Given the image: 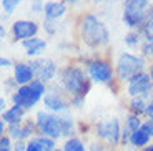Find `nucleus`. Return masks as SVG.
<instances>
[{
    "label": "nucleus",
    "mask_w": 153,
    "mask_h": 151,
    "mask_svg": "<svg viewBox=\"0 0 153 151\" xmlns=\"http://www.w3.org/2000/svg\"><path fill=\"white\" fill-rule=\"evenodd\" d=\"M42 106H43V110H47L50 113H55V115H63V113L72 111L70 96L62 90L57 81L48 87V91H47V95L43 96Z\"/></svg>",
    "instance_id": "9"
},
{
    "label": "nucleus",
    "mask_w": 153,
    "mask_h": 151,
    "mask_svg": "<svg viewBox=\"0 0 153 151\" xmlns=\"http://www.w3.org/2000/svg\"><path fill=\"white\" fill-rule=\"evenodd\" d=\"M57 148V141L42 135H35L27 141V151H55Z\"/></svg>",
    "instance_id": "17"
},
{
    "label": "nucleus",
    "mask_w": 153,
    "mask_h": 151,
    "mask_svg": "<svg viewBox=\"0 0 153 151\" xmlns=\"http://www.w3.org/2000/svg\"><path fill=\"white\" fill-rule=\"evenodd\" d=\"M25 120H27V110L19 105H13V103H10V106L2 113V121H5L7 126L19 125V123H23Z\"/></svg>",
    "instance_id": "16"
},
{
    "label": "nucleus",
    "mask_w": 153,
    "mask_h": 151,
    "mask_svg": "<svg viewBox=\"0 0 153 151\" xmlns=\"http://www.w3.org/2000/svg\"><path fill=\"white\" fill-rule=\"evenodd\" d=\"M85 101H87V96H72L70 98L72 110H82L85 106Z\"/></svg>",
    "instance_id": "28"
},
{
    "label": "nucleus",
    "mask_w": 153,
    "mask_h": 151,
    "mask_svg": "<svg viewBox=\"0 0 153 151\" xmlns=\"http://www.w3.org/2000/svg\"><path fill=\"white\" fill-rule=\"evenodd\" d=\"M32 67L35 70V78L47 83L50 87L52 83H55L58 78V73H60V67L58 61L52 57H42L37 58V60H30Z\"/></svg>",
    "instance_id": "12"
},
{
    "label": "nucleus",
    "mask_w": 153,
    "mask_h": 151,
    "mask_svg": "<svg viewBox=\"0 0 153 151\" xmlns=\"http://www.w3.org/2000/svg\"><path fill=\"white\" fill-rule=\"evenodd\" d=\"M35 125H37L38 135L52 138V140L58 141V140H65L63 136V126H62V115H55L50 113L47 110H37L35 111Z\"/></svg>",
    "instance_id": "7"
},
{
    "label": "nucleus",
    "mask_w": 153,
    "mask_h": 151,
    "mask_svg": "<svg viewBox=\"0 0 153 151\" xmlns=\"http://www.w3.org/2000/svg\"><path fill=\"white\" fill-rule=\"evenodd\" d=\"M152 101H153V95H152Z\"/></svg>",
    "instance_id": "44"
},
{
    "label": "nucleus",
    "mask_w": 153,
    "mask_h": 151,
    "mask_svg": "<svg viewBox=\"0 0 153 151\" xmlns=\"http://www.w3.org/2000/svg\"><path fill=\"white\" fill-rule=\"evenodd\" d=\"M146 120H150V121H152V123H153V113H152V115H150V116H148V118H146Z\"/></svg>",
    "instance_id": "39"
},
{
    "label": "nucleus",
    "mask_w": 153,
    "mask_h": 151,
    "mask_svg": "<svg viewBox=\"0 0 153 151\" xmlns=\"http://www.w3.org/2000/svg\"><path fill=\"white\" fill-rule=\"evenodd\" d=\"M152 2H153V0H152Z\"/></svg>",
    "instance_id": "45"
},
{
    "label": "nucleus",
    "mask_w": 153,
    "mask_h": 151,
    "mask_svg": "<svg viewBox=\"0 0 153 151\" xmlns=\"http://www.w3.org/2000/svg\"><path fill=\"white\" fill-rule=\"evenodd\" d=\"M78 61L85 67L88 78L93 85H102V87L115 88V90L122 88L117 81L113 60H110L108 57H105L102 53H88Z\"/></svg>",
    "instance_id": "3"
},
{
    "label": "nucleus",
    "mask_w": 153,
    "mask_h": 151,
    "mask_svg": "<svg viewBox=\"0 0 153 151\" xmlns=\"http://www.w3.org/2000/svg\"><path fill=\"white\" fill-rule=\"evenodd\" d=\"M42 30V25L38 20H35L33 17H23V19H15L13 22L10 23L8 27V35L13 42L17 43H23L30 40V38H35L38 37Z\"/></svg>",
    "instance_id": "8"
},
{
    "label": "nucleus",
    "mask_w": 153,
    "mask_h": 151,
    "mask_svg": "<svg viewBox=\"0 0 153 151\" xmlns=\"http://www.w3.org/2000/svg\"><path fill=\"white\" fill-rule=\"evenodd\" d=\"M47 0H28V13L32 17H43Z\"/></svg>",
    "instance_id": "25"
},
{
    "label": "nucleus",
    "mask_w": 153,
    "mask_h": 151,
    "mask_svg": "<svg viewBox=\"0 0 153 151\" xmlns=\"http://www.w3.org/2000/svg\"><path fill=\"white\" fill-rule=\"evenodd\" d=\"M145 27L152 32V35H153V7H152V10H150V15H148V20H146V25Z\"/></svg>",
    "instance_id": "34"
},
{
    "label": "nucleus",
    "mask_w": 153,
    "mask_h": 151,
    "mask_svg": "<svg viewBox=\"0 0 153 151\" xmlns=\"http://www.w3.org/2000/svg\"><path fill=\"white\" fill-rule=\"evenodd\" d=\"M76 38L83 48L90 50V53H100V50H105L110 45L111 33L100 13L83 10L76 19Z\"/></svg>",
    "instance_id": "1"
},
{
    "label": "nucleus",
    "mask_w": 153,
    "mask_h": 151,
    "mask_svg": "<svg viewBox=\"0 0 153 151\" xmlns=\"http://www.w3.org/2000/svg\"><path fill=\"white\" fill-rule=\"evenodd\" d=\"M122 91L128 96V98H138V96H143V98H150L152 100L153 95V81L150 78L148 72H140L137 75H133L125 85L122 87Z\"/></svg>",
    "instance_id": "11"
},
{
    "label": "nucleus",
    "mask_w": 153,
    "mask_h": 151,
    "mask_svg": "<svg viewBox=\"0 0 153 151\" xmlns=\"http://www.w3.org/2000/svg\"><path fill=\"white\" fill-rule=\"evenodd\" d=\"M122 131H123V125L120 118L111 116L108 120H102L98 121L93 128L97 140L105 141V143L111 144V146H118L122 141Z\"/></svg>",
    "instance_id": "10"
},
{
    "label": "nucleus",
    "mask_w": 153,
    "mask_h": 151,
    "mask_svg": "<svg viewBox=\"0 0 153 151\" xmlns=\"http://www.w3.org/2000/svg\"><path fill=\"white\" fill-rule=\"evenodd\" d=\"M87 146H88V151H105V144H103V141H100V140L90 141Z\"/></svg>",
    "instance_id": "30"
},
{
    "label": "nucleus",
    "mask_w": 153,
    "mask_h": 151,
    "mask_svg": "<svg viewBox=\"0 0 153 151\" xmlns=\"http://www.w3.org/2000/svg\"><path fill=\"white\" fill-rule=\"evenodd\" d=\"M62 148H63V151H88V146L80 136H72V138L63 140Z\"/></svg>",
    "instance_id": "21"
},
{
    "label": "nucleus",
    "mask_w": 153,
    "mask_h": 151,
    "mask_svg": "<svg viewBox=\"0 0 153 151\" xmlns=\"http://www.w3.org/2000/svg\"><path fill=\"white\" fill-rule=\"evenodd\" d=\"M13 146V140H12L8 135L0 136V150H12Z\"/></svg>",
    "instance_id": "29"
},
{
    "label": "nucleus",
    "mask_w": 153,
    "mask_h": 151,
    "mask_svg": "<svg viewBox=\"0 0 153 151\" xmlns=\"http://www.w3.org/2000/svg\"><path fill=\"white\" fill-rule=\"evenodd\" d=\"M152 136L145 131L143 128L137 130V131H131L130 133V140H128V144L137 150H143V148H148L150 143H152Z\"/></svg>",
    "instance_id": "18"
},
{
    "label": "nucleus",
    "mask_w": 153,
    "mask_h": 151,
    "mask_svg": "<svg viewBox=\"0 0 153 151\" xmlns=\"http://www.w3.org/2000/svg\"><path fill=\"white\" fill-rule=\"evenodd\" d=\"M95 5H103V4H108V2H111V0H92Z\"/></svg>",
    "instance_id": "38"
},
{
    "label": "nucleus",
    "mask_w": 153,
    "mask_h": 151,
    "mask_svg": "<svg viewBox=\"0 0 153 151\" xmlns=\"http://www.w3.org/2000/svg\"><path fill=\"white\" fill-rule=\"evenodd\" d=\"M23 0H0V8H2V19L7 20L10 15L15 13V10L22 5Z\"/></svg>",
    "instance_id": "22"
},
{
    "label": "nucleus",
    "mask_w": 153,
    "mask_h": 151,
    "mask_svg": "<svg viewBox=\"0 0 153 151\" xmlns=\"http://www.w3.org/2000/svg\"><path fill=\"white\" fill-rule=\"evenodd\" d=\"M62 2H65L70 8H75V10H82L88 2H92V0H62ZM83 12V10H82Z\"/></svg>",
    "instance_id": "27"
},
{
    "label": "nucleus",
    "mask_w": 153,
    "mask_h": 151,
    "mask_svg": "<svg viewBox=\"0 0 153 151\" xmlns=\"http://www.w3.org/2000/svg\"><path fill=\"white\" fill-rule=\"evenodd\" d=\"M12 76L17 81L19 87H23V85H28L35 80V70L32 67L30 60H19L15 61L13 68H12Z\"/></svg>",
    "instance_id": "14"
},
{
    "label": "nucleus",
    "mask_w": 153,
    "mask_h": 151,
    "mask_svg": "<svg viewBox=\"0 0 153 151\" xmlns=\"http://www.w3.org/2000/svg\"><path fill=\"white\" fill-rule=\"evenodd\" d=\"M60 23L62 22H53V20L42 19L40 25H42V32L45 33V37H57L60 32Z\"/></svg>",
    "instance_id": "24"
},
{
    "label": "nucleus",
    "mask_w": 153,
    "mask_h": 151,
    "mask_svg": "<svg viewBox=\"0 0 153 151\" xmlns=\"http://www.w3.org/2000/svg\"><path fill=\"white\" fill-rule=\"evenodd\" d=\"M146 72H148L150 78H152V81H153V60H152V61H148V67H146Z\"/></svg>",
    "instance_id": "36"
},
{
    "label": "nucleus",
    "mask_w": 153,
    "mask_h": 151,
    "mask_svg": "<svg viewBox=\"0 0 153 151\" xmlns=\"http://www.w3.org/2000/svg\"><path fill=\"white\" fill-rule=\"evenodd\" d=\"M113 65L115 73H117V81L120 87H123L133 75L145 72L148 61L140 53L131 52V50H123V52L117 53V57L113 58Z\"/></svg>",
    "instance_id": "4"
},
{
    "label": "nucleus",
    "mask_w": 153,
    "mask_h": 151,
    "mask_svg": "<svg viewBox=\"0 0 153 151\" xmlns=\"http://www.w3.org/2000/svg\"><path fill=\"white\" fill-rule=\"evenodd\" d=\"M2 88H4V91H7V93H13V91L19 88V85H17V81L13 80V76H5V80L2 81Z\"/></svg>",
    "instance_id": "26"
},
{
    "label": "nucleus",
    "mask_w": 153,
    "mask_h": 151,
    "mask_svg": "<svg viewBox=\"0 0 153 151\" xmlns=\"http://www.w3.org/2000/svg\"><path fill=\"white\" fill-rule=\"evenodd\" d=\"M47 91H48V85L35 78L32 83L17 88L10 95V101L13 105H19L22 108H25L27 111H30L38 103L43 101V96L47 95Z\"/></svg>",
    "instance_id": "6"
},
{
    "label": "nucleus",
    "mask_w": 153,
    "mask_h": 151,
    "mask_svg": "<svg viewBox=\"0 0 153 151\" xmlns=\"http://www.w3.org/2000/svg\"><path fill=\"white\" fill-rule=\"evenodd\" d=\"M138 151H148V148H143V150H138Z\"/></svg>",
    "instance_id": "41"
},
{
    "label": "nucleus",
    "mask_w": 153,
    "mask_h": 151,
    "mask_svg": "<svg viewBox=\"0 0 153 151\" xmlns=\"http://www.w3.org/2000/svg\"><path fill=\"white\" fill-rule=\"evenodd\" d=\"M0 151H12V150H0Z\"/></svg>",
    "instance_id": "43"
},
{
    "label": "nucleus",
    "mask_w": 153,
    "mask_h": 151,
    "mask_svg": "<svg viewBox=\"0 0 153 151\" xmlns=\"http://www.w3.org/2000/svg\"><path fill=\"white\" fill-rule=\"evenodd\" d=\"M143 121H145V118H143V116H138V115L128 113L125 116V121H123V128H126L128 131H137V130L142 128Z\"/></svg>",
    "instance_id": "23"
},
{
    "label": "nucleus",
    "mask_w": 153,
    "mask_h": 151,
    "mask_svg": "<svg viewBox=\"0 0 153 151\" xmlns=\"http://www.w3.org/2000/svg\"><path fill=\"white\" fill-rule=\"evenodd\" d=\"M148 151H153V143H152V144H150V146H148Z\"/></svg>",
    "instance_id": "40"
},
{
    "label": "nucleus",
    "mask_w": 153,
    "mask_h": 151,
    "mask_svg": "<svg viewBox=\"0 0 153 151\" xmlns=\"http://www.w3.org/2000/svg\"><path fill=\"white\" fill-rule=\"evenodd\" d=\"M142 128L153 138V123H152V121H150V120H145V121H143V125H142Z\"/></svg>",
    "instance_id": "33"
},
{
    "label": "nucleus",
    "mask_w": 153,
    "mask_h": 151,
    "mask_svg": "<svg viewBox=\"0 0 153 151\" xmlns=\"http://www.w3.org/2000/svg\"><path fill=\"white\" fill-rule=\"evenodd\" d=\"M23 50V55L28 58V60H37V58H42L45 57L47 50H48V40L45 37H35V38H30L27 42L20 43Z\"/></svg>",
    "instance_id": "13"
},
{
    "label": "nucleus",
    "mask_w": 153,
    "mask_h": 151,
    "mask_svg": "<svg viewBox=\"0 0 153 151\" xmlns=\"http://www.w3.org/2000/svg\"><path fill=\"white\" fill-rule=\"evenodd\" d=\"M12 151H27V141H13Z\"/></svg>",
    "instance_id": "32"
},
{
    "label": "nucleus",
    "mask_w": 153,
    "mask_h": 151,
    "mask_svg": "<svg viewBox=\"0 0 153 151\" xmlns=\"http://www.w3.org/2000/svg\"><path fill=\"white\" fill-rule=\"evenodd\" d=\"M142 42H143V37L140 30H128L123 35V45L126 47V50H131V52L138 50Z\"/></svg>",
    "instance_id": "20"
},
{
    "label": "nucleus",
    "mask_w": 153,
    "mask_h": 151,
    "mask_svg": "<svg viewBox=\"0 0 153 151\" xmlns=\"http://www.w3.org/2000/svg\"><path fill=\"white\" fill-rule=\"evenodd\" d=\"M13 65H15V61L12 60V58H8V57L0 58V68H2V70H12Z\"/></svg>",
    "instance_id": "31"
},
{
    "label": "nucleus",
    "mask_w": 153,
    "mask_h": 151,
    "mask_svg": "<svg viewBox=\"0 0 153 151\" xmlns=\"http://www.w3.org/2000/svg\"><path fill=\"white\" fill-rule=\"evenodd\" d=\"M152 0H123L122 2V22L128 30H140L146 25Z\"/></svg>",
    "instance_id": "5"
},
{
    "label": "nucleus",
    "mask_w": 153,
    "mask_h": 151,
    "mask_svg": "<svg viewBox=\"0 0 153 151\" xmlns=\"http://www.w3.org/2000/svg\"><path fill=\"white\" fill-rule=\"evenodd\" d=\"M7 33H8V32H7V28H5V25L2 23V25H0V37H2V38L5 40V37H7Z\"/></svg>",
    "instance_id": "37"
},
{
    "label": "nucleus",
    "mask_w": 153,
    "mask_h": 151,
    "mask_svg": "<svg viewBox=\"0 0 153 151\" xmlns=\"http://www.w3.org/2000/svg\"><path fill=\"white\" fill-rule=\"evenodd\" d=\"M55 151H63V148H57V150H55Z\"/></svg>",
    "instance_id": "42"
},
{
    "label": "nucleus",
    "mask_w": 153,
    "mask_h": 151,
    "mask_svg": "<svg viewBox=\"0 0 153 151\" xmlns=\"http://www.w3.org/2000/svg\"><path fill=\"white\" fill-rule=\"evenodd\" d=\"M8 106H10V105H8L7 98H5L4 95H2V96H0V110H2V113H4V111L8 108Z\"/></svg>",
    "instance_id": "35"
},
{
    "label": "nucleus",
    "mask_w": 153,
    "mask_h": 151,
    "mask_svg": "<svg viewBox=\"0 0 153 151\" xmlns=\"http://www.w3.org/2000/svg\"><path fill=\"white\" fill-rule=\"evenodd\" d=\"M68 12H70V7L65 2H62V0H47L42 19L53 20V22H62L63 19H67Z\"/></svg>",
    "instance_id": "15"
},
{
    "label": "nucleus",
    "mask_w": 153,
    "mask_h": 151,
    "mask_svg": "<svg viewBox=\"0 0 153 151\" xmlns=\"http://www.w3.org/2000/svg\"><path fill=\"white\" fill-rule=\"evenodd\" d=\"M57 83L60 88L72 96H88V93L92 91L93 83L90 81L87 75V70L80 61H68V63L62 65L60 73H58Z\"/></svg>",
    "instance_id": "2"
},
{
    "label": "nucleus",
    "mask_w": 153,
    "mask_h": 151,
    "mask_svg": "<svg viewBox=\"0 0 153 151\" xmlns=\"http://www.w3.org/2000/svg\"><path fill=\"white\" fill-rule=\"evenodd\" d=\"M148 105H150V98L138 96V98H128V105L126 106H128V113H133V115L145 118Z\"/></svg>",
    "instance_id": "19"
}]
</instances>
